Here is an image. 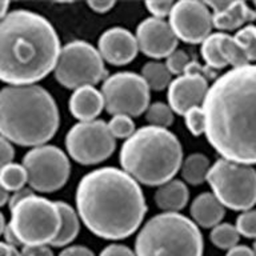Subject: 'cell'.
<instances>
[{
	"label": "cell",
	"mask_w": 256,
	"mask_h": 256,
	"mask_svg": "<svg viewBox=\"0 0 256 256\" xmlns=\"http://www.w3.org/2000/svg\"><path fill=\"white\" fill-rule=\"evenodd\" d=\"M10 256H22V254H20V251H19V250H18V248L12 247L11 255H10Z\"/></svg>",
	"instance_id": "47"
},
{
	"label": "cell",
	"mask_w": 256,
	"mask_h": 256,
	"mask_svg": "<svg viewBox=\"0 0 256 256\" xmlns=\"http://www.w3.org/2000/svg\"><path fill=\"white\" fill-rule=\"evenodd\" d=\"M59 256H95V254L87 247L83 246H71L64 248Z\"/></svg>",
	"instance_id": "39"
},
{
	"label": "cell",
	"mask_w": 256,
	"mask_h": 256,
	"mask_svg": "<svg viewBox=\"0 0 256 256\" xmlns=\"http://www.w3.org/2000/svg\"><path fill=\"white\" fill-rule=\"evenodd\" d=\"M20 254L22 256H54L51 247L48 246H24Z\"/></svg>",
	"instance_id": "37"
},
{
	"label": "cell",
	"mask_w": 256,
	"mask_h": 256,
	"mask_svg": "<svg viewBox=\"0 0 256 256\" xmlns=\"http://www.w3.org/2000/svg\"><path fill=\"white\" fill-rule=\"evenodd\" d=\"M66 147L72 159L83 166L102 163L114 154L115 138L103 120L80 122L68 131Z\"/></svg>",
	"instance_id": "12"
},
{
	"label": "cell",
	"mask_w": 256,
	"mask_h": 256,
	"mask_svg": "<svg viewBox=\"0 0 256 256\" xmlns=\"http://www.w3.org/2000/svg\"><path fill=\"white\" fill-rule=\"evenodd\" d=\"M226 256H255V254L251 248L246 247V246H236V247L231 248Z\"/></svg>",
	"instance_id": "42"
},
{
	"label": "cell",
	"mask_w": 256,
	"mask_h": 256,
	"mask_svg": "<svg viewBox=\"0 0 256 256\" xmlns=\"http://www.w3.org/2000/svg\"><path fill=\"white\" fill-rule=\"evenodd\" d=\"M8 7H10V3H8V2H0V19H3L4 16L7 15Z\"/></svg>",
	"instance_id": "45"
},
{
	"label": "cell",
	"mask_w": 256,
	"mask_h": 256,
	"mask_svg": "<svg viewBox=\"0 0 256 256\" xmlns=\"http://www.w3.org/2000/svg\"><path fill=\"white\" fill-rule=\"evenodd\" d=\"M146 119L152 127L167 128L174 123V111L168 104L154 103L148 107Z\"/></svg>",
	"instance_id": "28"
},
{
	"label": "cell",
	"mask_w": 256,
	"mask_h": 256,
	"mask_svg": "<svg viewBox=\"0 0 256 256\" xmlns=\"http://www.w3.org/2000/svg\"><path fill=\"white\" fill-rule=\"evenodd\" d=\"M104 108L102 92L95 87L78 88L70 99V111L80 122H92Z\"/></svg>",
	"instance_id": "17"
},
{
	"label": "cell",
	"mask_w": 256,
	"mask_h": 256,
	"mask_svg": "<svg viewBox=\"0 0 256 256\" xmlns=\"http://www.w3.org/2000/svg\"><path fill=\"white\" fill-rule=\"evenodd\" d=\"M8 200H10V192L0 184V207H3L4 204H7Z\"/></svg>",
	"instance_id": "43"
},
{
	"label": "cell",
	"mask_w": 256,
	"mask_h": 256,
	"mask_svg": "<svg viewBox=\"0 0 256 256\" xmlns=\"http://www.w3.org/2000/svg\"><path fill=\"white\" fill-rule=\"evenodd\" d=\"M200 52H202V56H203L204 62H206L208 68L220 70V68L227 67L226 60L223 59V56L220 55L216 34H211L207 39L204 40L203 43H202Z\"/></svg>",
	"instance_id": "27"
},
{
	"label": "cell",
	"mask_w": 256,
	"mask_h": 256,
	"mask_svg": "<svg viewBox=\"0 0 256 256\" xmlns=\"http://www.w3.org/2000/svg\"><path fill=\"white\" fill-rule=\"evenodd\" d=\"M136 42L140 51L154 59L168 58L178 47V38L170 23L158 18H147L138 26Z\"/></svg>",
	"instance_id": "14"
},
{
	"label": "cell",
	"mask_w": 256,
	"mask_h": 256,
	"mask_svg": "<svg viewBox=\"0 0 256 256\" xmlns=\"http://www.w3.org/2000/svg\"><path fill=\"white\" fill-rule=\"evenodd\" d=\"M252 251H254V254H255L256 256V240H255V243H254V247H252Z\"/></svg>",
	"instance_id": "48"
},
{
	"label": "cell",
	"mask_w": 256,
	"mask_h": 256,
	"mask_svg": "<svg viewBox=\"0 0 256 256\" xmlns=\"http://www.w3.org/2000/svg\"><path fill=\"white\" fill-rule=\"evenodd\" d=\"M216 39H218V47H219L220 55L223 56L227 66H232V68L243 67L250 64L246 52L242 48L235 36H231L226 32H216Z\"/></svg>",
	"instance_id": "22"
},
{
	"label": "cell",
	"mask_w": 256,
	"mask_h": 256,
	"mask_svg": "<svg viewBox=\"0 0 256 256\" xmlns=\"http://www.w3.org/2000/svg\"><path fill=\"white\" fill-rule=\"evenodd\" d=\"M168 23L178 40L190 44L203 43L214 27L211 10L198 0H182L174 4Z\"/></svg>",
	"instance_id": "13"
},
{
	"label": "cell",
	"mask_w": 256,
	"mask_h": 256,
	"mask_svg": "<svg viewBox=\"0 0 256 256\" xmlns=\"http://www.w3.org/2000/svg\"><path fill=\"white\" fill-rule=\"evenodd\" d=\"M211 164L210 160L203 154H192L182 164V175L184 182L192 186H199L203 182H207L208 172Z\"/></svg>",
	"instance_id": "23"
},
{
	"label": "cell",
	"mask_w": 256,
	"mask_h": 256,
	"mask_svg": "<svg viewBox=\"0 0 256 256\" xmlns=\"http://www.w3.org/2000/svg\"><path fill=\"white\" fill-rule=\"evenodd\" d=\"M99 256H136L132 250L123 244H111L100 252Z\"/></svg>",
	"instance_id": "36"
},
{
	"label": "cell",
	"mask_w": 256,
	"mask_h": 256,
	"mask_svg": "<svg viewBox=\"0 0 256 256\" xmlns=\"http://www.w3.org/2000/svg\"><path fill=\"white\" fill-rule=\"evenodd\" d=\"M10 227L22 246H51L60 230L58 204L42 196L32 195L11 210Z\"/></svg>",
	"instance_id": "7"
},
{
	"label": "cell",
	"mask_w": 256,
	"mask_h": 256,
	"mask_svg": "<svg viewBox=\"0 0 256 256\" xmlns=\"http://www.w3.org/2000/svg\"><path fill=\"white\" fill-rule=\"evenodd\" d=\"M235 227L240 235L256 240V210L242 212L236 219Z\"/></svg>",
	"instance_id": "31"
},
{
	"label": "cell",
	"mask_w": 256,
	"mask_h": 256,
	"mask_svg": "<svg viewBox=\"0 0 256 256\" xmlns=\"http://www.w3.org/2000/svg\"><path fill=\"white\" fill-rule=\"evenodd\" d=\"M11 250L12 246H8L6 242H0V256H10Z\"/></svg>",
	"instance_id": "44"
},
{
	"label": "cell",
	"mask_w": 256,
	"mask_h": 256,
	"mask_svg": "<svg viewBox=\"0 0 256 256\" xmlns=\"http://www.w3.org/2000/svg\"><path fill=\"white\" fill-rule=\"evenodd\" d=\"M203 251L199 227L178 212L154 216L135 240L136 256H203Z\"/></svg>",
	"instance_id": "6"
},
{
	"label": "cell",
	"mask_w": 256,
	"mask_h": 256,
	"mask_svg": "<svg viewBox=\"0 0 256 256\" xmlns=\"http://www.w3.org/2000/svg\"><path fill=\"white\" fill-rule=\"evenodd\" d=\"M183 163V148L167 128H139L124 142L120 164L128 175L146 186H163L174 179Z\"/></svg>",
	"instance_id": "5"
},
{
	"label": "cell",
	"mask_w": 256,
	"mask_h": 256,
	"mask_svg": "<svg viewBox=\"0 0 256 256\" xmlns=\"http://www.w3.org/2000/svg\"><path fill=\"white\" fill-rule=\"evenodd\" d=\"M88 6H90L92 11L98 12V14H106V12L115 7V2H111V0H92V2H88Z\"/></svg>",
	"instance_id": "40"
},
{
	"label": "cell",
	"mask_w": 256,
	"mask_h": 256,
	"mask_svg": "<svg viewBox=\"0 0 256 256\" xmlns=\"http://www.w3.org/2000/svg\"><path fill=\"white\" fill-rule=\"evenodd\" d=\"M210 239L220 250H231L236 247L239 243L240 234L238 232L235 226L230 223H220L216 227L212 228L210 234Z\"/></svg>",
	"instance_id": "26"
},
{
	"label": "cell",
	"mask_w": 256,
	"mask_h": 256,
	"mask_svg": "<svg viewBox=\"0 0 256 256\" xmlns=\"http://www.w3.org/2000/svg\"><path fill=\"white\" fill-rule=\"evenodd\" d=\"M207 182L224 207L244 212L256 204V171L251 166L220 159L210 168Z\"/></svg>",
	"instance_id": "8"
},
{
	"label": "cell",
	"mask_w": 256,
	"mask_h": 256,
	"mask_svg": "<svg viewBox=\"0 0 256 256\" xmlns=\"http://www.w3.org/2000/svg\"><path fill=\"white\" fill-rule=\"evenodd\" d=\"M254 20H256V11L240 0L231 2V4L219 14H212V26L220 31H234Z\"/></svg>",
	"instance_id": "19"
},
{
	"label": "cell",
	"mask_w": 256,
	"mask_h": 256,
	"mask_svg": "<svg viewBox=\"0 0 256 256\" xmlns=\"http://www.w3.org/2000/svg\"><path fill=\"white\" fill-rule=\"evenodd\" d=\"M208 82L199 74H184L168 86V106L179 115L200 107L208 92Z\"/></svg>",
	"instance_id": "15"
},
{
	"label": "cell",
	"mask_w": 256,
	"mask_h": 256,
	"mask_svg": "<svg viewBox=\"0 0 256 256\" xmlns=\"http://www.w3.org/2000/svg\"><path fill=\"white\" fill-rule=\"evenodd\" d=\"M55 99L38 84L7 86L0 90V136L23 147L50 142L59 128Z\"/></svg>",
	"instance_id": "4"
},
{
	"label": "cell",
	"mask_w": 256,
	"mask_h": 256,
	"mask_svg": "<svg viewBox=\"0 0 256 256\" xmlns=\"http://www.w3.org/2000/svg\"><path fill=\"white\" fill-rule=\"evenodd\" d=\"M108 128L115 139H130L135 134V123L130 116L115 115L108 123Z\"/></svg>",
	"instance_id": "30"
},
{
	"label": "cell",
	"mask_w": 256,
	"mask_h": 256,
	"mask_svg": "<svg viewBox=\"0 0 256 256\" xmlns=\"http://www.w3.org/2000/svg\"><path fill=\"white\" fill-rule=\"evenodd\" d=\"M58 208H59L60 218H62V224H60V230L56 235L55 240L52 242V247H64L72 243L76 239V236L79 234L80 224L79 218L75 210L70 206L68 203L64 202H56Z\"/></svg>",
	"instance_id": "21"
},
{
	"label": "cell",
	"mask_w": 256,
	"mask_h": 256,
	"mask_svg": "<svg viewBox=\"0 0 256 256\" xmlns=\"http://www.w3.org/2000/svg\"><path fill=\"white\" fill-rule=\"evenodd\" d=\"M254 4H255V7H256V2H255V3H254Z\"/></svg>",
	"instance_id": "49"
},
{
	"label": "cell",
	"mask_w": 256,
	"mask_h": 256,
	"mask_svg": "<svg viewBox=\"0 0 256 256\" xmlns=\"http://www.w3.org/2000/svg\"><path fill=\"white\" fill-rule=\"evenodd\" d=\"M6 227H7V224H6V219H4L3 214L0 212V235H3Z\"/></svg>",
	"instance_id": "46"
},
{
	"label": "cell",
	"mask_w": 256,
	"mask_h": 256,
	"mask_svg": "<svg viewBox=\"0 0 256 256\" xmlns=\"http://www.w3.org/2000/svg\"><path fill=\"white\" fill-rule=\"evenodd\" d=\"M190 198L187 186L182 180H174L160 186L155 194L156 206L166 212H178L186 207Z\"/></svg>",
	"instance_id": "20"
},
{
	"label": "cell",
	"mask_w": 256,
	"mask_h": 256,
	"mask_svg": "<svg viewBox=\"0 0 256 256\" xmlns=\"http://www.w3.org/2000/svg\"><path fill=\"white\" fill-rule=\"evenodd\" d=\"M76 208L86 227L108 240L131 236L147 212L138 182L115 167L99 168L82 178L76 190Z\"/></svg>",
	"instance_id": "2"
},
{
	"label": "cell",
	"mask_w": 256,
	"mask_h": 256,
	"mask_svg": "<svg viewBox=\"0 0 256 256\" xmlns=\"http://www.w3.org/2000/svg\"><path fill=\"white\" fill-rule=\"evenodd\" d=\"M54 75L63 87L78 90L94 87L107 76V71L99 50L83 40H74L60 50Z\"/></svg>",
	"instance_id": "9"
},
{
	"label": "cell",
	"mask_w": 256,
	"mask_h": 256,
	"mask_svg": "<svg viewBox=\"0 0 256 256\" xmlns=\"http://www.w3.org/2000/svg\"><path fill=\"white\" fill-rule=\"evenodd\" d=\"M184 119H186L188 131L194 136L202 135L206 130V119H204V112L202 107L191 108L190 111L186 112Z\"/></svg>",
	"instance_id": "32"
},
{
	"label": "cell",
	"mask_w": 256,
	"mask_h": 256,
	"mask_svg": "<svg viewBox=\"0 0 256 256\" xmlns=\"http://www.w3.org/2000/svg\"><path fill=\"white\" fill-rule=\"evenodd\" d=\"M171 72L168 71L166 64L159 62H150L142 70V78L151 90L162 91L171 84Z\"/></svg>",
	"instance_id": "24"
},
{
	"label": "cell",
	"mask_w": 256,
	"mask_h": 256,
	"mask_svg": "<svg viewBox=\"0 0 256 256\" xmlns=\"http://www.w3.org/2000/svg\"><path fill=\"white\" fill-rule=\"evenodd\" d=\"M191 63V59H190V56L186 54L182 50H176L171 54V55L167 58V62H166V67L170 72H171V75H180L182 74H186V70Z\"/></svg>",
	"instance_id": "33"
},
{
	"label": "cell",
	"mask_w": 256,
	"mask_h": 256,
	"mask_svg": "<svg viewBox=\"0 0 256 256\" xmlns=\"http://www.w3.org/2000/svg\"><path fill=\"white\" fill-rule=\"evenodd\" d=\"M4 239H6V243L8 244V246H12V247H19V246H22L19 242V239L16 238L15 232L12 231V228L10 227V224H7V227H6V230H4Z\"/></svg>",
	"instance_id": "41"
},
{
	"label": "cell",
	"mask_w": 256,
	"mask_h": 256,
	"mask_svg": "<svg viewBox=\"0 0 256 256\" xmlns=\"http://www.w3.org/2000/svg\"><path fill=\"white\" fill-rule=\"evenodd\" d=\"M191 215L194 222L200 227L214 228L222 223L226 210L224 206L216 199L211 192H204L196 196L191 206Z\"/></svg>",
	"instance_id": "18"
},
{
	"label": "cell",
	"mask_w": 256,
	"mask_h": 256,
	"mask_svg": "<svg viewBox=\"0 0 256 256\" xmlns=\"http://www.w3.org/2000/svg\"><path fill=\"white\" fill-rule=\"evenodd\" d=\"M98 46L103 60L112 66H126L131 63L139 51L136 36L122 27H114L104 31Z\"/></svg>",
	"instance_id": "16"
},
{
	"label": "cell",
	"mask_w": 256,
	"mask_h": 256,
	"mask_svg": "<svg viewBox=\"0 0 256 256\" xmlns=\"http://www.w3.org/2000/svg\"><path fill=\"white\" fill-rule=\"evenodd\" d=\"M14 158H15V150L12 144L6 138L0 136V170L7 164L12 163Z\"/></svg>",
	"instance_id": "35"
},
{
	"label": "cell",
	"mask_w": 256,
	"mask_h": 256,
	"mask_svg": "<svg viewBox=\"0 0 256 256\" xmlns=\"http://www.w3.org/2000/svg\"><path fill=\"white\" fill-rule=\"evenodd\" d=\"M35 195L34 194V190L32 188H22V190H19V191L16 192H12L11 195H10V200H8V206H10V210H12V208L15 207L16 204L20 203L22 200H24L26 198H28V196H32Z\"/></svg>",
	"instance_id": "38"
},
{
	"label": "cell",
	"mask_w": 256,
	"mask_h": 256,
	"mask_svg": "<svg viewBox=\"0 0 256 256\" xmlns=\"http://www.w3.org/2000/svg\"><path fill=\"white\" fill-rule=\"evenodd\" d=\"M55 28L30 10H14L0 19V80L31 86L55 70L60 54Z\"/></svg>",
	"instance_id": "3"
},
{
	"label": "cell",
	"mask_w": 256,
	"mask_h": 256,
	"mask_svg": "<svg viewBox=\"0 0 256 256\" xmlns=\"http://www.w3.org/2000/svg\"><path fill=\"white\" fill-rule=\"evenodd\" d=\"M235 39L246 52L248 62H256V26L248 24L239 30Z\"/></svg>",
	"instance_id": "29"
},
{
	"label": "cell",
	"mask_w": 256,
	"mask_h": 256,
	"mask_svg": "<svg viewBox=\"0 0 256 256\" xmlns=\"http://www.w3.org/2000/svg\"><path fill=\"white\" fill-rule=\"evenodd\" d=\"M26 183H28V176L23 164L10 163L0 170V184L8 192H16L24 188Z\"/></svg>",
	"instance_id": "25"
},
{
	"label": "cell",
	"mask_w": 256,
	"mask_h": 256,
	"mask_svg": "<svg viewBox=\"0 0 256 256\" xmlns=\"http://www.w3.org/2000/svg\"><path fill=\"white\" fill-rule=\"evenodd\" d=\"M28 186L36 192L58 191L67 183L71 166L67 155L56 146H39L23 158Z\"/></svg>",
	"instance_id": "11"
},
{
	"label": "cell",
	"mask_w": 256,
	"mask_h": 256,
	"mask_svg": "<svg viewBox=\"0 0 256 256\" xmlns=\"http://www.w3.org/2000/svg\"><path fill=\"white\" fill-rule=\"evenodd\" d=\"M104 108L112 116H139L148 110L150 87L142 75L119 72L108 76L102 86Z\"/></svg>",
	"instance_id": "10"
},
{
	"label": "cell",
	"mask_w": 256,
	"mask_h": 256,
	"mask_svg": "<svg viewBox=\"0 0 256 256\" xmlns=\"http://www.w3.org/2000/svg\"><path fill=\"white\" fill-rule=\"evenodd\" d=\"M174 4L175 3L170 2V0H150L146 3V7L154 15V18L163 19L166 16H170Z\"/></svg>",
	"instance_id": "34"
},
{
	"label": "cell",
	"mask_w": 256,
	"mask_h": 256,
	"mask_svg": "<svg viewBox=\"0 0 256 256\" xmlns=\"http://www.w3.org/2000/svg\"><path fill=\"white\" fill-rule=\"evenodd\" d=\"M208 143L224 160L256 164V64L232 68L203 102Z\"/></svg>",
	"instance_id": "1"
}]
</instances>
